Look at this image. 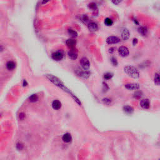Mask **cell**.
<instances>
[{"mask_svg":"<svg viewBox=\"0 0 160 160\" xmlns=\"http://www.w3.org/2000/svg\"><path fill=\"white\" fill-rule=\"evenodd\" d=\"M88 28L90 31L95 32L98 30V25L95 22H90L88 24Z\"/></svg>","mask_w":160,"mask_h":160,"instance_id":"cell-9","label":"cell"},{"mask_svg":"<svg viewBox=\"0 0 160 160\" xmlns=\"http://www.w3.org/2000/svg\"><path fill=\"white\" fill-rule=\"evenodd\" d=\"M154 84L158 86H160V75L158 73L154 74Z\"/></svg>","mask_w":160,"mask_h":160,"instance_id":"cell-19","label":"cell"},{"mask_svg":"<svg viewBox=\"0 0 160 160\" xmlns=\"http://www.w3.org/2000/svg\"><path fill=\"white\" fill-rule=\"evenodd\" d=\"M51 0H43L42 1V5H45V4L47 3L48 2H49V1H50Z\"/></svg>","mask_w":160,"mask_h":160,"instance_id":"cell-33","label":"cell"},{"mask_svg":"<svg viewBox=\"0 0 160 160\" xmlns=\"http://www.w3.org/2000/svg\"><path fill=\"white\" fill-rule=\"evenodd\" d=\"M66 44L69 49L75 48L76 45V41L74 39H68L66 41Z\"/></svg>","mask_w":160,"mask_h":160,"instance_id":"cell-12","label":"cell"},{"mask_svg":"<svg viewBox=\"0 0 160 160\" xmlns=\"http://www.w3.org/2000/svg\"><path fill=\"white\" fill-rule=\"evenodd\" d=\"M140 106L144 109H148L150 108V101L148 99H143L140 101Z\"/></svg>","mask_w":160,"mask_h":160,"instance_id":"cell-10","label":"cell"},{"mask_svg":"<svg viewBox=\"0 0 160 160\" xmlns=\"http://www.w3.org/2000/svg\"><path fill=\"white\" fill-rule=\"evenodd\" d=\"M105 24L107 26H111L113 24V21L109 18H106L105 20Z\"/></svg>","mask_w":160,"mask_h":160,"instance_id":"cell-21","label":"cell"},{"mask_svg":"<svg viewBox=\"0 0 160 160\" xmlns=\"http://www.w3.org/2000/svg\"><path fill=\"white\" fill-rule=\"evenodd\" d=\"M111 64L114 66H118V64L117 58H114V57H113V58H111Z\"/></svg>","mask_w":160,"mask_h":160,"instance_id":"cell-25","label":"cell"},{"mask_svg":"<svg viewBox=\"0 0 160 160\" xmlns=\"http://www.w3.org/2000/svg\"><path fill=\"white\" fill-rule=\"evenodd\" d=\"M90 75H91V73L90 71H86V69L84 71H80V73H78L79 76L84 79L88 78L90 76Z\"/></svg>","mask_w":160,"mask_h":160,"instance_id":"cell-13","label":"cell"},{"mask_svg":"<svg viewBox=\"0 0 160 160\" xmlns=\"http://www.w3.org/2000/svg\"><path fill=\"white\" fill-rule=\"evenodd\" d=\"M120 39L117 36H109L108 38L106 39V43L108 45H113V44H117L120 42Z\"/></svg>","mask_w":160,"mask_h":160,"instance_id":"cell-5","label":"cell"},{"mask_svg":"<svg viewBox=\"0 0 160 160\" xmlns=\"http://www.w3.org/2000/svg\"><path fill=\"white\" fill-rule=\"evenodd\" d=\"M138 43V39L137 38H134L133 40V45L135 46V45H137Z\"/></svg>","mask_w":160,"mask_h":160,"instance_id":"cell-29","label":"cell"},{"mask_svg":"<svg viewBox=\"0 0 160 160\" xmlns=\"http://www.w3.org/2000/svg\"><path fill=\"white\" fill-rule=\"evenodd\" d=\"M124 71L131 78L137 79L139 77V73L137 69L133 66H126L124 68Z\"/></svg>","mask_w":160,"mask_h":160,"instance_id":"cell-1","label":"cell"},{"mask_svg":"<svg viewBox=\"0 0 160 160\" xmlns=\"http://www.w3.org/2000/svg\"><path fill=\"white\" fill-rule=\"evenodd\" d=\"M52 107L53 109H56V110H58L60 109L61 108V103L59 100H54V101L52 103Z\"/></svg>","mask_w":160,"mask_h":160,"instance_id":"cell-16","label":"cell"},{"mask_svg":"<svg viewBox=\"0 0 160 160\" xmlns=\"http://www.w3.org/2000/svg\"><path fill=\"white\" fill-rule=\"evenodd\" d=\"M80 65L84 69H88L90 67V63L88 59L83 57L80 60Z\"/></svg>","mask_w":160,"mask_h":160,"instance_id":"cell-4","label":"cell"},{"mask_svg":"<svg viewBox=\"0 0 160 160\" xmlns=\"http://www.w3.org/2000/svg\"><path fill=\"white\" fill-rule=\"evenodd\" d=\"M63 56H64L63 53V52H61V51H57L56 52H54L51 55L52 59H53V60H54V61H56L62 60V59L63 58Z\"/></svg>","mask_w":160,"mask_h":160,"instance_id":"cell-3","label":"cell"},{"mask_svg":"<svg viewBox=\"0 0 160 160\" xmlns=\"http://www.w3.org/2000/svg\"><path fill=\"white\" fill-rule=\"evenodd\" d=\"M38 99V97L36 95H33L29 98L30 101L31 102H36Z\"/></svg>","mask_w":160,"mask_h":160,"instance_id":"cell-23","label":"cell"},{"mask_svg":"<svg viewBox=\"0 0 160 160\" xmlns=\"http://www.w3.org/2000/svg\"><path fill=\"white\" fill-rule=\"evenodd\" d=\"M114 50H115V48H110L109 49V53H111V54H112V53H113L114 52Z\"/></svg>","mask_w":160,"mask_h":160,"instance_id":"cell-31","label":"cell"},{"mask_svg":"<svg viewBox=\"0 0 160 160\" xmlns=\"http://www.w3.org/2000/svg\"><path fill=\"white\" fill-rule=\"evenodd\" d=\"M123 111L127 114H131L133 113L134 109L130 106H125L123 107Z\"/></svg>","mask_w":160,"mask_h":160,"instance_id":"cell-18","label":"cell"},{"mask_svg":"<svg viewBox=\"0 0 160 160\" xmlns=\"http://www.w3.org/2000/svg\"><path fill=\"white\" fill-rule=\"evenodd\" d=\"M103 101L104 102V103L105 104V105H109L111 104V101L110 99H109V98H104L103 99Z\"/></svg>","mask_w":160,"mask_h":160,"instance_id":"cell-27","label":"cell"},{"mask_svg":"<svg viewBox=\"0 0 160 160\" xmlns=\"http://www.w3.org/2000/svg\"><path fill=\"white\" fill-rule=\"evenodd\" d=\"M68 34H69V36L71 37L72 38H75L78 36L77 32L76 31H75V30L71 29L68 30Z\"/></svg>","mask_w":160,"mask_h":160,"instance_id":"cell-20","label":"cell"},{"mask_svg":"<svg viewBox=\"0 0 160 160\" xmlns=\"http://www.w3.org/2000/svg\"><path fill=\"white\" fill-rule=\"evenodd\" d=\"M138 31L139 33L143 36H146L148 33V30L147 28L145 26H140L138 28Z\"/></svg>","mask_w":160,"mask_h":160,"instance_id":"cell-14","label":"cell"},{"mask_svg":"<svg viewBox=\"0 0 160 160\" xmlns=\"http://www.w3.org/2000/svg\"><path fill=\"white\" fill-rule=\"evenodd\" d=\"M24 117H25V114L23 113H20V114H19V118H20V120H23V119L24 118Z\"/></svg>","mask_w":160,"mask_h":160,"instance_id":"cell-30","label":"cell"},{"mask_svg":"<svg viewBox=\"0 0 160 160\" xmlns=\"http://www.w3.org/2000/svg\"></svg>","mask_w":160,"mask_h":160,"instance_id":"cell-36","label":"cell"},{"mask_svg":"<svg viewBox=\"0 0 160 160\" xmlns=\"http://www.w3.org/2000/svg\"><path fill=\"white\" fill-rule=\"evenodd\" d=\"M16 146H17V148L18 149V150H21V149L23 148V145H22L21 144H20V143H18Z\"/></svg>","mask_w":160,"mask_h":160,"instance_id":"cell-32","label":"cell"},{"mask_svg":"<svg viewBox=\"0 0 160 160\" xmlns=\"http://www.w3.org/2000/svg\"><path fill=\"white\" fill-rule=\"evenodd\" d=\"M124 87L129 90H138L140 88V86L138 83H128L124 85Z\"/></svg>","mask_w":160,"mask_h":160,"instance_id":"cell-8","label":"cell"},{"mask_svg":"<svg viewBox=\"0 0 160 160\" xmlns=\"http://www.w3.org/2000/svg\"><path fill=\"white\" fill-rule=\"evenodd\" d=\"M81 21L84 22V23H86L89 20L88 17L86 15H83V16H82L81 17Z\"/></svg>","mask_w":160,"mask_h":160,"instance_id":"cell-26","label":"cell"},{"mask_svg":"<svg viewBox=\"0 0 160 160\" xmlns=\"http://www.w3.org/2000/svg\"><path fill=\"white\" fill-rule=\"evenodd\" d=\"M113 74L111 73H106L104 75V78L106 80H109L113 78Z\"/></svg>","mask_w":160,"mask_h":160,"instance_id":"cell-22","label":"cell"},{"mask_svg":"<svg viewBox=\"0 0 160 160\" xmlns=\"http://www.w3.org/2000/svg\"><path fill=\"white\" fill-rule=\"evenodd\" d=\"M118 53L121 57H127L129 54V50L126 46H120L118 49Z\"/></svg>","mask_w":160,"mask_h":160,"instance_id":"cell-2","label":"cell"},{"mask_svg":"<svg viewBox=\"0 0 160 160\" xmlns=\"http://www.w3.org/2000/svg\"><path fill=\"white\" fill-rule=\"evenodd\" d=\"M6 68L9 71L13 70L16 68V63L13 61H8L7 63H6Z\"/></svg>","mask_w":160,"mask_h":160,"instance_id":"cell-17","label":"cell"},{"mask_svg":"<svg viewBox=\"0 0 160 160\" xmlns=\"http://www.w3.org/2000/svg\"><path fill=\"white\" fill-rule=\"evenodd\" d=\"M68 56L70 59L73 60H76L78 56V51L76 50V49L73 48V49H70L69 51H68Z\"/></svg>","mask_w":160,"mask_h":160,"instance_id":"cell-6","label":"cell"},{"mask_svg":"<svg viewBox=\"0 0 160 160\" xmlns=\"http://www.w3.org/2000/svg\"><path fill=\"white\" fill-rule=\"evenodd\" d=\"M123 0H111V2L113 3L114 5H118L119 4L121 3L122 2Z\"/></svg>","mask_w":160,"mask_h":160,"instance_id":"cell-28","label":"cell"},{"mask_svg":"<svg viewBox=\"0 0 160 160\" xmlns=\"http://www.w3.org/2000/svg\"><path fill=\"white\" fill-rule=\"evenodd\" d=\"M88 8L89 9L93 11V14L94 15H97L98 14V8L97 6V5L94 2H91L88 4Z\"/></svg>","mask_w":160,"mask_h":160,"instance_id":"cell-7","label":"cell"},{"mask_svg":"<svg viewBox=\"0 0 160 160\" xmlns=\"http://www.w3.org/2000/svg\"><path fill=\"white\" fill-rule=\"evenodd\" d=\"M142 95H143V94H142L141 91H137L134 93V97H135V98H136V99H139V98H141Z\"/></svg>","mask_w":160,"mask_h":160,"instance_id":"cell-24","label":"cell"},{"mask_svg":"<svg viewBox=\"0 0 160 160\" xmlns=\"http://www.w3.org/2000/svg\"><path fill=\"white\" fill-rule=\"evenodd\" d=\"M62 139L65 143H70L72 140V136L69 133H66L63 136Z\"/></svg>","mask_w":160,"mask_h":160,"instance_id":"cell-15","label":"cell"},{"mask_svg":"<svg viewBox=\"0 0 160 160\" xmlns=\"http://www.w3.org/2000/svg\"><path fill=\"white\" fill-rule=\"evenodd\" d=\"M133 21H134V23H135L136 24H139L138 21L137 20H136V19H135V20H133Z\"/></svg>","mask_w":160,"mask_h":160,"instance_id":"cell-34","label":"cell"},{"mask_svg":"<svg viewBox=\"0 0 160 160\" xmlns=\"http://www.w3.org/2000/svg\"><path fill=\"white\" fill-rule=\"evenodd\" d=\"M26 84H27L26 81L25 80H24V81H23V86H27Z\"/></svg>","mask_w":160,"mask_h":160,"instance_id":"cell-35","label":"cell"},{"mask_svg":"<svg viewBox=\"0 0 160 160\" xmlns=\"http://www.w3.org/2000/svg\"><path fill=\"white\" fill-rule=\"evenodd\" d=\"M129 36H130V33H129V30L127 29V28H124L123 30L122 33H121V38H122V39L124 41H126L129 39Z\"/></svg>","mask_w":160,"mask_h":160,"instance_id":"cell-11","label":"cell"}]
</instances>
